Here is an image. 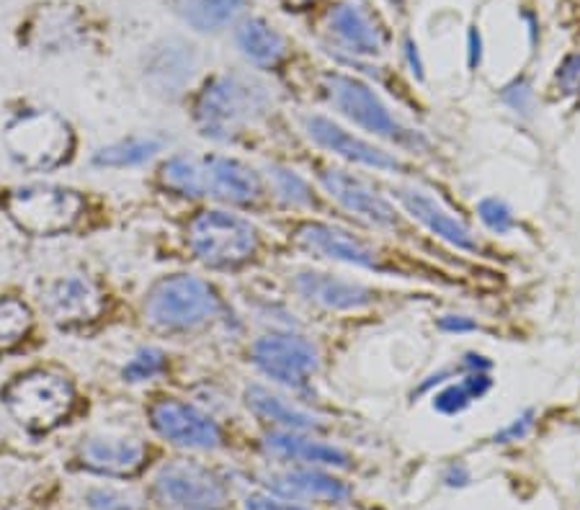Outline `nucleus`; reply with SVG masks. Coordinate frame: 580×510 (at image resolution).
Wrapping results in <instances>:
<instances>
[{"mask_svg":"<svg viewBox=\"0 0 580 510\" xmlns=\"http://www.w3.org/2000/svg\"><path fill=\"white\" fill-rule=\"evenodd\" d=\"M201 171H205V197L233 201V204H250L261 194L258 173L235 158H205Z\"/></svg>","mask_w":580,"mask_h":510,"instance_id":"dca6fc26","label":"nucleus"},{"mask_svg":"<svg viewBox=\"0 0 580 510\" xmlns=\"http://www.w3.org/2000/svg\"><path fill=\"white\" fill-rule=\"evenodd\" d=\"M5 212L24 233L60 235L81 220L83 199L70 188L34 184L11 191Z\"/></svg>","mask_w":580,"mask_h":510,"instance_id":"20e7f679","label":"nucleus"},{"mask_svg":"<svg viewBox=\"0 0 580 510\" xmlns=\"http://www.w3.org/2000/svg\"><path fill=\"white\" fill-rule=\"evenodd\" d=\"M305 132L312 142L333 152V156L348 160V163L374 167V171H400V160L393 152L374 148V145L365 142L361 137H354L351 132L338 127L328 116H307Z\"/></svg>","mask_w":580,"mask_h":510,"instance_id":"9b49d317","label":"nucleus"},{"mask_svg":"<svg viewBox=\"0 0 580 510\" xmlns=\"http://www.w3.org/2000/svg\"><path fill=\"white\" fill-rule=\"evenodd\" d=\"M163 142L156 137H132L122 139V142L101 148L94 156V165L99 167H132L139 163H148L150 158H156Z\"/></svg>","mask_w":580,"mask_h":510,"instance_id":"393cba45","label":"nucleus"},{"mask_svg":"<svg viewBox=\"0 0 580 510\" xmlns=\"http://www.w3.org/2000/svg\"><path fill=\"white\" fill-rule=\"evenodd\" d=\"M163 184L181 197H205V171L201 160L194 158H173L163 165Z\"/></svg>","mask_w":580,"mask_h":510,"instance_id":"cd10ccee","label":"nucleus"},{"mask_svg":"<svg viewBox=\"0 0 580 510\" xmlns=\"http://www.w3.org/2000/svg\"><path fill=\"white\" fill-rule=\"evenodd\" d=\"M165 369V353L160 348H143L132 356L127 366H124V380L129 382H148L163 374Z\"/></svg>","mask_w":580,"mask_h":510,"instance_id":"7c9ffc66","label":"nucleus"},{"mask_svg":"<svg viewBox=\"0 0 580 510\" xmlns=\"http://www.w3.org/2000/svg\"><path fill=\"white\" fill-rule=\"evenodd\" d=\"M557 86L565 96L580 94V54H570L557 70Z\"/></svg>","mask_w":580,"mask_h":510,"instance_id":"72a5a7b5","label":"nucleus"},{"mask_svg":"<svg viewBox=\"0 0 580 510\" xmlns=\"http://www.w3.org/2000/svg\"><path fill=\"white\" fill-rule=\"evenodd\" d=\"M439 327L446 333H472L478 331V323L465 318V314H446V318L439 320Z\"/></svg>","mask_w":580,"mask_h":510,"instance_id":"4c0bfd02","label":"nucleus"},{"mask_svg":"<svg viewBox=\"0 0 580 510\" xmlns=\"http://www.w3.org/2000/svg\"><path fill=\"white\" fill-rule=\"evenodd\" d=\"M246 402H248V408L254 410L258 418H261V421L282 425L284 431H297L299 433V431H312L320 425L316 415H310V412L297 408V405L286 402L284 397L274 395L271 389L261 387V384H254V387H248Z\"/></svg>","mask_w":580,"mask_h":510,"instance_id":"5701e85b","label":"nucleus"},{"mask_svg":"<svg viewBox=\"0 0 580 510\" xmlns=\"http://www.w3.org/2000/svg\"><path fill=\"white\" fill-rule=\"evenodd\" d=\"M331 32L356 54L382 52V37L377 26L369 21L365 11L351 3L335 5L331 13Z\"/></svg>","mask_w":580,"mask_h":510,"instance_id":"4be33fe9","label":"nucleus"},{"mask_svg":"<svg viewBox=\"0 0 580 510\" xmlns=\"http://www.w3.org/2000/svg\"><path fill=\"white\" fill-rule=\"evenodd\" d=\"M217 297L209 284L197 276H168L152 286L145 302V314L156 327L163 331H184L197 327L214 318Z\"/></svg>","mask_w":580,"mask_h":510,"instance_id":"39448f33","label":"nucleus"},{"mask_svg":"<svg viewBox=\"0 0 580 510\" xmlns=\"http://www.w3.org/2000/svg\"><path fill=\"white\" fill-rule=\"evenodd\" d=\"M158 498L171 510H227V487L197 461H171L156 477Z\"/></svg>","mask_w":580,"mask_h":510,"instance_id":"0eeeda50","label":"nucleus"},{"mask_svg":"<svg viewBox=\"0 0 580 510\" xmlns=\"http://www.w3.org/2000/svg\"><path fill=\"white\" fill-rule=\"evenodd\" d=\"M393 3H397V5H400V3H403V0H393Z\"/></svg>","mask_w":580,"mask_h":510,"instance_id":"79ce46f5","label":"nucleus"},{"mask_svg":"<svg viewBox=\"0 0 580 510\" xmlns=\"http://www.w3.org/2000/svg\"><path fill=\"white\" fill-rule=\"evenodd\" d=\"M194 62L197 60H194L192 47L184 45V41H163V45L156 47V52H152L148 70H145V78H148V83L158 94L176 96L181 94V88H184V83L192 78Z\"/></svg>","mask_w":580,"mask_h":510,"instance_id":"6ab92c4d","label":"nucleus"},{"mask_svg":"<svg viewBox=\"0 0 580 510\" xmlns=\"http://www.w3.org/2000/svg\"><path fill=\"white\" fill-rule=\"evenodd\" d=\"M269 90L248 75H220L201 94L197 124L201 135L217 142L235 139L250 122L269 111Z\"/></svg>","mask_w":580,"mask_h":510,"instance_id":"f257e3e1","label":"nucleus"},{"mask_svg":"<svg viewBox=\"0 0 580 510\" xmlns=\"http://www.w3.org/2000/svg\"><path fill=\"white\" fill-rule=\"evenodd\" d=\"M325 191L331 194V199L338 201L341 207L359 216V220L369 222L374 227H393L397 222L395 207L387 199H382L380 194L372 191L365 181L356 178L354 173L338 171V167H328L323 171Z\"/></svg>","mask_w":580,"mask_h":510,"instance_id":"ddd939ff","label":"nucleus"},{"mask_svg":"<svg viewBox=\"0 0 580 510\" xmlns=\"http://www.w3.org/2000/svg\"><path fill=\"white\" fill-rule=\"evenodd\" d=\"M297 3H305V0H297Z\"/></svg>","mask_w":580,"mask_h":510,"instance_id":"37998d69","label":"nucleus"},{"mask_svg":"<svg viewBox=\"0 0 580 510\" xmlns=\"http://www.w3.org/2000/svg\"><path fill=\"white\" fill-rule=\"evenodd\" d=\"M269 487L279 495H289V498H307V500H328L341 502L348 498V485L331 474L318 470H295L269 477Z\"/></svg>","mask_w":580,"mask_h":510,"instance_id":"412c9836","label":"nucleus"},{"mask_svg":"<svg viewBox=\"0 0 580 510\" xmlns=\"http://www.w3.org/2000/svg\"><path fill=\"white\" fill-rule=\"evenodd\" d=\"M194 253L212 269H233L246 263L258 248L256 227L230 212H201L188 229Z\"/></svg>","mask_w":580,"mask_h":510,"instance_id":"423d86ee","label":"nucleus"},{"mask_svg":"<svg viewBox=\"0 0 580 510\" xmlns=\"http://www.w3.org/2000/svg\"><path fill=\"white\" fill-rule=\"evenodd\" d=\"M323 86L333 107L346 119H351L354 124H359L361 129L384 139L405 137V129L397 124V119L390 114V109L384 107L380 96L367 83L333 73L323 80Z\"/></svg>","mask_w":580,"mask_h":510,"instance_id":"6e6552de","label":"nucleus"},{"mask_svg":"<svg viewBox=\"0 0 580 510\" xmlns=\"http://www.w3.org/2000/svg\"><path fill=\"white\" fill-rule=\"evenodd\" d=\"M395 197L405 207V212L421 222L423 227H429L433 235L442 237L444 242H449L452 248L478 250V242H474L470 229H467L457 216L446 212V209L425 191H418V188H397Z\"/></svg>","mask_w":580,"mask_h":510,"instance_id":"a211bd4d","label":"nucleus"},{"mask_svg":"<svg viewBox=\"0 0 580 510\" xmlns=\"http://www.w3.org/2000/svg\"><path fill=\"white\" fill-rule=\"evenodd\" d=\"M271 181H274L276 194L282 197L286 204L292 207H310L312 201V191L307 186L305 178H299L295 171H286V167H271Z\"/></svg>","mask_w":580,"mask_h":510,"instance_id":"c756f323","label":"nucleus"},{"mask_svg":"<svg viewBox=\"0 0 580 510\" xmlns=\"http://www.w3.org/2000/svg\"><path fill=\"white\" fill-rule=\"evenodd\" d=\"M246 510H310V508L297 506V502L271 498V495H263V493H254L246 498Z\"/></svg>","mask_w":580,"mask_h":510,"instance_id":"e433bc0d","label":"nucleus"},{"mask_svg":"<svg viewBox=\"0 0 580 510\" xmlns=\"http://www.w3.org/2000/svg\"><path fill=\"white\" fill-rule=\"evenodd\" d=\"M295 289L299 297L307 302L325 307V310L348 312V310H365L374 302V291L359 282H348V278L320 274V271H303L295 276Z\"/></svg>","mask_w":580,"mask_h":510,"instance_id":"2eb2a0df","label":"nucleus"},{"mask_svg":"<svg viewBox=\"0 0 580 510\" xmlns=\"http://www.w3.org/2000/svg\"><path fill=\"white\" fill-rule=\"evenodd\" d=\"M478 214H480L482 225H485L488 229H493V233H498V235L511 233L514 225H516L511 207H508L506 201L498 199V197L482 199L478 204Z\"/></svg>","mask_w":580,"mask_h":510,"instance_id":"2f4dec72","label":"nucleus"},{"mask_svg":"<svg viewBox=\"0 0 580 510\" xmlns=\"http://www.w3.org/2000/svg\"><path fill=\"white\" fill-rule=\"evenodd\" d=\"M3 142L13 163L24 171L41 173L65 163L75 139L70 124L54 111L29 109L11 119Z\"/></svg>","mask_w":580,"mask_h":510,"instance_id":"f03ea898","label":"nucleus"},{"mask_svg":"<svg viewBox=\"0 0 580 510\" xmlns=\"http://www.w3.org/2000/svg\"><path fill=\"white\" fill-rule=\"evenodd\" d=\"M237 47L256 65H276L284 58V39L261 18H250L237 29Z\"/></svg>","mask_w":580,"mask_h":510,"instance_id":"b1692460","label":"nucleus"},{"mask_svg":"<svg viewBox=\"0 0 580 510\" xmlns=\"http://www.w3.org/2000/svg\"><path fill=\"white\" fill-rule=\"evenodd\" d=\"M493 387V380L488 376V372H467V376L459 384H449V387L442 389L436 397H433V408L444 415H457L465 408H470L474 400L488 395V389Z\"/></svg>","mask_w":580,"mask_h":510,"instance_id":"a878e982","label":"nucleus"},{"mask_svg":"<svg viewBox=\"0 0 580 510\" xmlns=\"http://www.w3.org/2000/svg\"><path fill=\"white\" fill-rule=\"evenodd\" d=\"M534 425V410L521 412L519 418L511 425H506L501 433H495V444H511V441H521L523 436L531 431Z\"/></svg>","mask_w":580,"mask_h":510,"instance_id":"f704fd0d","label":"nucleus"},{"mask_svg":"<svg viewBox=\"0 0 580 510\" xmlns=\"http://www.w3.org/2000/svg\"><path fill=\"white\" fill-rule=\"evenodd\" d=\"M446 482H449V485H467V482H470V474H467V470L462 464H454L449 474H446Z\"/></svg>","mask_w":580,"mask_h":510,"instance_id":"ea45409f","label":"nucleus"},{"mask_svg":"<svg viewBox=\"0 0 580 510\" xmlns=\"http://www.w3.org/2000/svg\"><path fill=\"white\" fill-rule=\"evenodd\" d=\"M418 47L414 45V41H405V54H408V62L410 67H414V75H418V78H423V65H421V58H418Z\"/></svg>","mask_w":580,"mask_h":510,"instance_id":"58836bf2","label":"nucleus"},{"mask_svg":"<svg viewBox=\"0 0 580 510\" xmlns=\"http://www.w3.org/2000/svg\"><path fill=\"white\" fill-rule=\"evenodd\" d=\"M503 101L508 103L514 111H519V114H529L531 109V90L523 80L514 83V86H508L503 90Z\"/></svg>","mask_w":580,"mask_h":510,"instance_id":"c9c22d12","label":"nucleus"},{"mask_svg":"<svg viewBox=\"0 0 580 510\" xmlns=\"http://www.w3.org/2000/svg\"><path fill=\"white\" fill-rule=\"evenodd\" d=\"M254 363L279 384L303 387L316 374L318 351L299 335L274 333L254 346Z\"/></svg>","mask_w":580,"mask_h":510,"instance_id":"1a4fd4ad","label":"nucleus"},{"mask_svg":"<svg viewBox=\"0 0 580 510\" xmlns=\"http://www.w3.org/2000/svg\"><path fill=\"white\" fill-rule=\"evenodd\" d=\"M0 400L24 428L41 433L60 425L73 412L75 389L58 372L32 369L5 384Z\"/></svg>","mask_w":580,"mask_h":510,"instance_id":"7ed1b4c3","label":"nucleus"},{"mask_svg":"<svg viewBox=\"0 0 580 510\" xmlns=\"http://www.w3.org/2000/svg\"><path fill=\"white\" fill-rule=\"evenodd\" d=\"M297 246L307 253L328 258V261H338L348 265H359V269H374L377 253L359 237H354L346 229L323 225V222H307L297 229Z\"/></svg>","mask_w":580,"mask_h":510,"instance_id":"4468645a","label":"nucleus"},{"mask_svg":"<svg viewBox=\"0 0 580 510\" xmlns=\"http://www.w3.org/2000/svg\"><path fill=\"white\" fill-rule=\"evenodd\" d=\"M32 331L29 307L18 299H0V353L16 348Z\"/></svg>","mask_w":580,"mask_h":510,"instance_id":"c85d7f7f","label":"nucleus"},{"mask_svg":"<svg viewBox=\"0 0 580 510\" xmlns=\"http://www.w3.org/2000/svg\"><path fill=\"white\" fill-rule=\"evenodd\" d=\"M88 506L94 510H145L137 495L114 490V487H99L88 493Z\"/></svg>","mask_w":580,"mask_h":510,"instance_id":"473e14b6","label":"nucleus"},{"mask_svg":"<svg viewBox=\"0 0 580 510\" xmlns=\"http://www.w3.org/2000/svg\"><path fill=\"white\" fill-rule=\"evenodd\" d=\"M240 5L243 0H186L184 18L194 29L214 32L222 29L240 11Z\"/></svg>","mask_w":580,"mask_h":510,"instance_id":"bb28decb","label":"nucleus"},{"mask_svg":"<svg viewBox=\"0 0 580 510\" xmlns=\"http://www.w3.org/2000/svg\"><path fill=\"white\" fill-rule=\"evenodd\" d=\"M480 34L478 32H470V67H478L480 65Z\"/></svg>","mask_w":580,"mask_h":510,"instance_id":"a19ab883","label":"nucleus"},{"mask_svg":"<svg viewBox=\"0 0 580 510\" xmlns=\"http://www.w3.org/2000/svg\"><path fill=\"white\" fill-rule=\"evenodd\" d=\"M152 428H156L165 441L184 446V449L214 451L222 446V431L207 412H201L194 405L178 400H160L150 410Z\"/></svg>","mask_w":580,"mask_h":510,"instance_id":"9d476101","label":"nucleus"},{"mask_svg":"<svg viewBox=\"0 0 580 510\" xmlns=\"http://www.w3.org/2000/svg\"><path fill=\"white\" fill-rule=\"evenodd\" d=\"M81 461L90 472L129 477L143 470L145 446L127 436H94L81 446Z\"/></svg>","mask_w":580,"mask_h":510,"instance_id":"f3484780","label":"nucleus"},{"mask_svg":"<svg viewBox=\"0 0 580 510\" xmlns=\"http://www.w3.org/2000/svg\"><path fill=\"white\" fill-rule=\"evenodd\" d=\"M266 449L274 453V457L305 461V464L312 467H338V470H346L348 467V453L341 451L338 446L312 441V438L299 436L297 431L269 433L266 436Z\"/></svg>","mask_w":580,"mask_h":510,"instance_id":"aec40b11","label":"nucleus"},{"mask_svg":"<svg viewBox=\"0 0 580 510\" xmlns=\"http://www.w3.org/2000/svg\"><path fill=\"white\" fill-rule=\"evenodd\" d=\"M45 312L62 327L86 325L103 312V295L86 276H65L45 291Z\"/></svg>","mask_w":580,"mask_h":510,"instance_id":"f8f14e48","label":"nucleus"}]
</instances>
